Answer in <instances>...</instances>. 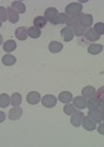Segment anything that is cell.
<instances>
[{"label":"cell","instance_id":"cell-13","mask_svg":"<svg viewBox=\"0 0 104 147\" xmlns=\"http://www.w3.org/2000/svg\"><path fill=\"white\" fill-rule=\"evenodd\" d=\"M101 35H99L94 28H88L86 32H84V37H86V40H88V42H95V40H98L100 38Z\"/></svg>","mask_w":104,"mask_h":147},{"label":"cell","instance_id":"cell-29","mask_svg":"<svg viewBox=\"0 0 104 147\" xmlns=\"http://www.w3.org/2000/svg\"><path fill=\"white\" fill-rule=\"evenodd\" d=\"M11 102V97L6 93H2L0 95V108H6Z\"/></svg>","mask_w":104,"mask_h":147},{"label":"cell","instance_id":"cell-5","mask_svg":"<svg viewBox=\"0 0 104 147\" xmlns=\"http://www.w3.org/2000/svg\"><path fill=\"white\" fill-rule=\"evenodd\" d=\"M60 35L65 42H71L73 40V37H74L73 29L70 28V27H65V28H63L60 30Z\"/></svg>","mask_w":104,"mask_h":147},{"label":"cell","instance_id":"cell-18","mask_svg":"<svg viewBox=\"0 0 104 147\" xmlns=\"http://www.w3.org/2000/svg\"><path fill=\"white\" fill-rule=\"evenodd\" d=\"M58 100L61 102H64V104H69L73 100V95L70 91H63L59 93Z\"/></svg>","mask_w":104,"mask_h":147},{"label":"cell","instance_id":"cell-30","mask_svg":"<svg viewBox=\"0 0 104 147\" xmlns=\"http://www.w3.org/2000/svg\"><path fill=\"white\" fill-rule=\"evenodd\" d=\"M64 112L67 115H73L77 112V109L74 107V105H71V104H66V106L64 107Z\"/></svg>","mask_w":104,"mask_h":147},{"label":"cell","instance_id":"cell-3","mask_svg":"<svg viewBox=\"0 0 104 147\" xmlns=\"http://www.w3.org/2000/svg\"><path fill=\"white\" fill-rule=\"evenodd\" d=\"M58 13H59L58 11H57L55 7H48L45 11V13H44V17L47 19V21L52 23V22L55 20L56 17L58 16Z\"/></svg>","mask_w":104,"mask_h":147},{"label":"cell","instance_id":"cell-15","mask_svg":"<svg viewBox=\"0 0 104 147\" xmlns=\"http://www.w3.org/2000/svg\"><path fill=\"white\" fill-rule=\"evenodd\" d=\"M81 15H82V13H79V15H75V16H70L69 18H68L67 22H66L67 27H74V26H76V25H78V24H80Z\"/></svg>","mask_w":104,"mask_h":147},{"label":"cell","instance_id":"cell-17","mask_svg":"<svg viewBox=\"0 0 104 147\" xmlns=\"http://www.w3.org/2000/svg\"><path fill=\"white\" fill-rule=\"evenodd\" d=\"M96 89H95V87L93 86H86L81 90V94L82 96H84L86 98H90V97H93L96 95Z\"/></svg>","mask_w":104,"mask_h":147},{"label":"cell","instance_id":"cell-24","mask_svg":"<svg viewBox=\"0 0 104 147\" xmlns=\"http://www.w3.org/2000/svg\"><path fill=\"white\" fill-rule=\"evenodd\" d=\"M12 7L15 9L18 13H24L26 11V6L21 1H14L12 4Z\"/></svg>","mask_w":104,"mask_h":147},{"label":"cell","instance_id":"cell-28","mask_svg":"<svg viewBox=\"0 0 104 147\" xmlns=\"http://www.w3.org/2000/svg\"><path fill=\"white\" fill-rule=\"evenodd\" d=\"M28 36L31 38H39L41 36V29L32 26L28 28Z\"/></svg>","mask_w":104,"mask_h":147},{"label":"cell","instance_id":"cell-6","mask_svg":"<svg viewBox=\"0 0 104 147\" xmlns=\"http://www.w3.org/2000/svg\"><path fill=\"white\" fill-rule=\"evenodd\" d=\"M83 117H84V114H83L82 112H78L77 111L76 113L71 116V124H72L73 126H75V127L80 126L81 123H82Z\"/></svg>","mask_w":104,"mask_h":147},{"label":"cell","instance_id":"cell-21","mask_svg":"<svg viewBox=\"0 0 104 147\" xmlns=\"http://www.w3.org/2000/svg\"><path fill=\"white\" fill-rule=\"evenodd\" d=\"M49 51H50L51 53H58L60 52L63 49H64V47H63V44L59 42H51L50 44H49Z\"/></svg>","mask_w":104,"mask_h":147},{"label":"cell","instance_id":"cell-31","mask_svg":"<svg viewBox=\"0 0 104 147\" xmlns=\"http://www.w3.org/2000/svg\"><path fill=\"white\" fill-rule=\"evenodd\" d=\"M94 30L99 34V35H102L104 34V23L102 22H98L94 25Z\"/></svg>","mask_w":104,"mask_h":147},{"label":"cell","instance_id":"cell-35","mask_svg":"<svg viewBox=\"0 0 104 147\" xmlns=\"http://www.w3.org/2000/svg\"><path fill=\"white\" fill-rule=\"evenodd\" d=\"M100 108H101L102 110H104V100H101V105H100Z\"/></svg>","mask_w":104,"mask_h":147},{"label":"cell","instance_id":"cell-2","mask_svg":"<svg viewBox=\"0 0 104 147\" xmlns=\"http://www.w3.org/2000/svg\"><path fill=\"white\" fill-rule=\"evenodd\" d=\"M57 102V98L52 94H46L42 98V104L46 108H53Z\"/></svg>","mask_w":104,"mask_h":147},{"label":"cell","instance_id":"cell-7","mask_svg":"<svg viewBox=\"0 0 104 147\" xmlns=\"http://www.w3.org/2000/svg\"><path fill=\"white\" fill-rule=\"evenodd\" d=\"M42 100L41 98V95L39 92L37 91H31L29 92L28 94H27L26 96V100L28 104H30V105H37V104H39L40 102V100Z\"/></svg>","mask_w":104,"mask_h":147},{"label":"cell","instance_id":"cell-22","mask_svg":"<svg viewBox=\"0 0 104 147\" xmlns=\"http://www.w3.org/2000/svg\"><path fill=\"white\" fill-rule=\"evenodd\" d=\"M16 48H17V44H16V42L13 40H8L3 44V50L7 53H11V52H13V51H15Z\"/></svg>","mask_w":104,"mask_h":147},{"label":"cell","instance_id":"cell-14","mask_svg":"<svg viewBox=\"0 0 104 147\" xmlns=\"http://www.w3.org/2000/svg\"><path fill=\"white\" fill-rule=\"evenodd\" d=\"M94 23V19H93V16L90 15V13H82L81 15V18H80V24L86 27H91Z\"/></svg>","mask_w":104,"mask_h":147},{"label":"cell","instance_id":"cell-11","mask_svg":"<svg viewBox=\"0 0 104 147\" xmlns=\"http://www.w3.org/2000/svg\"><path fill=\"white\" fill-rule=\"evenodd\" d=\"M82 126L83 129H86V131H95L96 129V124L93 120L91 119V117L88 115L84 116L82 119Z\"/></svg>","mask_w":104,"mask_h":147},{"label":"cell","instance_id":"cell-19","mask_svg":"<svg viewBox=\"0 0 104 147\" xmlns=\"http://www.w3.org/2000/svg\"><path fill=\"white\" fill-rule=\"evenodd\" d=\"M7 16H8V20H10L11 23L15 24L19 21V13L12 6L7 8Z\"/></svg>","mask_w":104,"mask_h":147},{"label":"cell","instance_id":"cell-8","mask_svg":"<svg viewBox=\"0 0 104 147\" xmlns=\"http://www.w3.org/2000/svg\"><path fill=\"white\" fill-rule=\"evenodd\" d=\"M73 105L76 109L78 110H83L84 108H86V98L84 96H76L75 98H73Z\"/></svg>","mask_w":104,"mask_h":147},{"label":"cell","instance_id":"cell-12","mask_svg":"<svg viewBox=\"0 0 104 147\" xmlns=\"http://www.w3.org/2000/svg\"><path fill=\"white\" fill-rule=\"evenodd\" d=\"M15 35H16V37L19 40H26L27 36H28V28H26L24 26L19 27L15 31Z\"/></svg>","mask_w":104,"mask_h":147},{"label":"cell","instance_id":"cell-34","mask_svg":"<svg viewBox=\"0 0 104 147\" xmlns=\"http://www.w3.org/2000/svg\"><path fill=\"white\" fill-rule=\"evenodd\" d=\"M98 133L100 135H104V122L103 123H101V122H100V124H99V126H98Z\"/></svg>","mask_w":104,"mask_h":147},{"label":"cell","instance_id":"cell-36","mask_svg":"<svg viewBox=\"0 0 104 147\" xmlns=\"http://www.w3.org/2000/svg\"><path fill=\"white\" fill-rule=\"evenodd\" d=\"M102 120L104 121V110H102Z\"/></svg>","mask_w":104,"mask_h":147},{"label":"cell","instance_id":"cell-26","mask_svg":"<svg viewBox=\"0 0 104 147\" xmlns=\"http://www.w3.org/2000/svg\"><path fill=\"white\" fill-rule=\"evenodd\" d=\"M68 18H69V16H68L66 13H59L58 16L56 17L55 20L52 22V24H55V25H58V24H64V23H66V22H67Z\"/></svg>","mask_w":104,"mask_h":147},{"label":"cell","instance_id":"cell-27","mask_svg":"<svg viewBox=\"0 0 104 147\" xmlns=\"http://www.w3.org/2000/svg\"><path fill=\"white\" fill-rule=\"evenodd\" d=\"M72 29L73 32H74V35H76V36H82V35H84V32L86 31V28L82 26L81 24H78V25L73 27Z\"/></svg>","mask_w":104,"mask_h":147},{"label":"cell","instance_id":"cell-10","mask_svg":"<svg viewBox=\"0 0 104 147\" xmlns=\"http://www.w3.org/2000/svg\"><path fill=\"white\" fill-rule=\"evenodd\" d=\"M22 114H23V110L20 107H14L13 109L10 110L8 112V118L11 120H17V119L21 118Z\"/></svg>","mask_w":104,"mask_h":147},{"label":"cell","instance_id":"cell-23","mask_svg":"<svg viewBox=\"0 0 104 147\" xmlns=\"http://www.w3.org/2000/svg\"><path fill=\"white\" fill-rule=\"evenodd\" d=\"M17 61V58L14 55H11V54H6L2 57V63L6 66H12L14 65Z\"/></svg>","mask_w":104,"mask_h":147},{"label":"cell","instance_id":"cell-9","mask_svg":"<svg viewBox=\"0 0 104 147\" xmlns=\"http://www.w3.org/2000/svg\"><path fill=\"white\" fill-rule=\"evenodd\" d=\"M88 115L91 117L92 120L95 123H100L102 121V112L99 109H94V110H88Z\"/></svg>","mask_w":104,"mask_h":147},{"label":"cell","instance_id":"cell-20","mask_svg":"<svg viewBox=\"0 0 104 147\" xmlns=\"http://www.w3.org/2000/svg\"><path fill=\"white\" fill-rule=\"evenodd\" d=\"M47 22H48L47 19L44 16H39V17H37V18H35V20H33V25H35V27H37V28L42 29L46 26Z\"/></svg>","mask_w":104,"mask_h":147},{"label":"cell","instance_id":"cell-33","mask_svg":"<svg viewBox=\"0 0 104 147\" xmlns=\"http://www.w3.org/2000/svg\"><path fill=\"white\" fill-rule=\"evenodd\" d=\"M96 96L98 97V98H100L101 100H104V86L100 87V88H99V89L97 90Z\"/></svg>","mask_w":104,"mask_h":147},{"label":"cell","instance_id":"cell-32","mask_svg":"<svg viewBox=\"0 0 104 147\" xmlns=\"http://www.w3.org/2000/svg\"><path fill=\"white\" fill-rule=\"evenodd\" d=\"M0 13H1V23L5 22L8 19V16L6 15V9L3 6H0Z\"/></svg>","mask_w":104,"mask_h":147},{"label":"cell","instance_id":"cell-1","mask_svg":"<svg viewBox=\"0 0 104 147\" xmlns=\"http://www.w3.org/2000/svg\"><path fill=\"white\" fill-rule=\"evenodd\" d=\"M82 11V5L81 3L78 2H72L66 6V13L68 16H75V15H79Z\"/></svg>","mask_w":104,"mask_h":147},{"label":"cell","instance_id":"cell-4","mask_svg":"<svg viewBox=\"0 0 104 147\" xmlns=\"http://www.w3.org/2000/svg\"><path fill=\"white\" fill-rule=\"evenodd\" d=\"M101 105V100L98 98V97L95 95L93 97H90L88 100H86V107H88V110H94V109H99Z\"/></svg>","mask_w":104,"mask_h":147},{"label":"cell","instance_id":"cell-16","mask_svg":"<svg viewBox=\"0 0 104 147\" xmlns=\"http://www.w3.org/2000/svg\"><path fill=\"white\" fill-rule=\"evenodd\" d=\"M103 51V46L99 44H92L88 47V52L92 55H98Z\"/></svg>","mask_w":104,"mask_h":147},{"label":"cell","instance_id":"cell-25","mask_svg":"<svg viewBox=\"0 0 104 147\" xmlns=\"http://www.w3.org/2000/svg\"><path fill=\"white\" fill-rule=\"evenodd\" d=\"M22 102V96L20 93H18V92H15V93H13V95H12L11 97V104L13 107H19V106L21 105Z\"/></svg>","mask_w":104,"mask_h":147}]
</instances>
